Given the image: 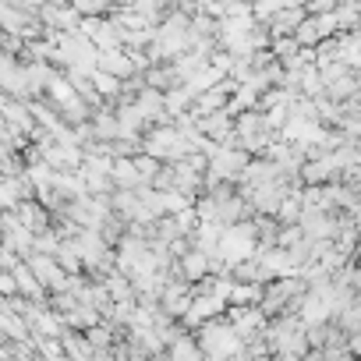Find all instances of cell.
I'll return each mask as SVG.
<instances>
[{
    "label": "cell",
    "mask_w": 361,
    "mask_h": 361,
    "mask_svg": "<svg viewBox=\"0 0 361 361\" xmlns=\"http://www.w3.org/2000/svg\"><path fill=\"white\" fill-rule=\"evenodd\" d=\"M241 340H245V336H241L234 326H227V322L213 319V322H206V326H202L199 347H202V354H206L209 361H231V357L241 350Z\"/></svg>",
    "instance_id": "1"
},
{
    "label": "cell",
    "mask_w": 361,
    "mask_h": 361,
    "mask_svg": "<svg viewBox=\"0 0 361 361\" xmlns=\"http://www.w3.org/2000/svg\"><path fill=\"white\" fill-rule=\"evenodd\" d=\"M245 166H248V156H245V152H227V149H220V152H213L209 177H213V180L234 177V173H245Z\"/></svg>",
    "instance_id": "2"
},
{
    "label": "cell",
    "mask_w": 361,
    "mask_h": 361,
    "mask_svg": "<svg viewBox=\"0 0 361 361\" xmlns=\"http://www.w3.org/2000/svg\"><path fill=\"white\" fill-rule=\"evenodd\" d=\"M29 266H32V273L43 280V287H57V290L64 287V273L57 269V262H54V259H47V255H36Z\"/></svg>",
    "instance_id": "3"
},
{
    "label": "cell",
    "mask_w": 361,
    "mask_h": 361,
    "mask_svg": "<svg viewBox=\"0 0 361 361\" xmlns=\"http://www.w3.org/2000/svg\"><path fill=\"white\" fill-rule=\"evenodd\" d=\"M294 290H301V283H298V280L273 283V287H269V298H266V305H262V308H266V312H276V305H280V301H290V294H294Z\"/></svg>",
    "instance_id": "4"
},
{
    "label": "cell",
    "mask_w": 361,
    "mask_h": 361,
    "mask_svg": "<svg viewBox=\"0 0 361 361\" xmlns=\"http://www.w3.org/2000/svg\"><path fill=\"white\" fill-rule=\"evenodd\" d=\"M180 266H185V276L188 280H202L206 273H209V255L206 252H192V255H185V262H180Z\"/></svg>",
    "instance_id": "5"
},
{
    "label": "cell",
    "mask_w": 361,
    "mask_h": 361,
    "mask_svg": "<svg viewBox=\"0 0 361 361\" xmlns=\"http://www.w3.org/2000/svg\"><path fill=\"white\" fill-rule=\"evenodd\" d=\"M202 357H206L202 347L192 343V340H177L173 350H170V361H202Z\"/></svg>",
    "instance_id": "6"
},
{
    "label": "cell",
    "mask_w": 361,
    "mask_h": 361,
    "mask_svg": "<svg viewBox=\"0 0 361 361\" xmlns=\"http://www.w3.org/2000/svg\"><path fill=\"white\" fill-rule=\"evenodd\" d=\"M75 8H78V11H85V15H96V11H103V8H106V0H75Z\"/></svg>",
    "instance_id": "7"
},
{
    "label": "cell",
    "mask_w": 361,
    "mask_h": 361,
    "mask_svg": "<svg viewBox=\"0 0 361 361\" xmlns=\"http://www.w3.org/2000/svg\"><path fill=\"white\" fill-rule=\"evenodd\" d=\"M96 89H99V92H117L121 85H117V78H110V75H99V71H96Z\"/></svg>",
    "instance_id": "8"
},
{
    "label": "cell",
    "mask_w": 361,
    "mask_h": 361,
    "mask_svg": "<svg viewBox=\"0 0 361 361\" xmlns=\"http://www.w3.org/2000/svg\"><path fill=\"white\" fill-rule=\"evenodd\" d=\"M96 361H114V354H106V350H96Z\"/></svg>",
    "instance_id": "9"
},
{
    "label": "cell",
    "mask_w": 361,
    "mask_h": 361,
    "mask_svg": "<svg viewBox=\"0 0 361 361\" xmlns=\"http://www.w3.org/2000/svg\"><path fill=\"white\" fill-rule=\"evenodd\" d=\"M166 361H170V357H166Z\"/></svg>",
    "instance_id": "10"
}]
</instances>
